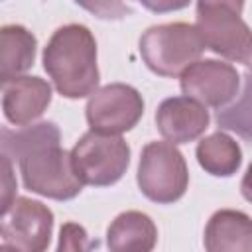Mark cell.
I'll list each match as a JSON object with an SVG mask.
<instances>
[{
  "label": "cell",
  "mask_w": 252,
  "mask_h": 252,
  "mask_svg": "<svg viewBox=\"0 0 252 252\" xmlns=\"http://www.w3.org/2000/svg\"><path fill=\"white\" fill-rule=\"evenodd\" d=\"M217 124L222 130L236 132L242 140L252 142V71L244 73V89L236 102L217 112Z\"/></svg>",
  "instance_id": "e0dca14e"
},
{
  "label": "cell",
  "mask_w": 252,
  "mask_h": 252,
  "mask_svg": "<svg viewBox=\"0 0 252 252\" xmlns=\"http://www.w3.org/2000/svg\"><path fill=\"white\" fill-rule=\"evenodd\" d=\"M18 163L24 185L32 193L55 201H69L83 189L71 152L61 148V138L30 148L18 158Z\"/></svg>",
  "instance_id": "7a4b0ae2"
},
{
  "label": "cell",
  "mask_w": 252,
  "mask_h": 252,
  "mask_svg": "<svg viewBox=\"0 0 252 252\" xmlns=\"http://www.w3.org/2000/svg\"><path fill=\"white\" fill-rule=\"evenodd\" d=\"M0 252H22V250L16 248V246H10V244H2L0 246Z\"/></svg>",
  "instance_id": "44dd1931"
},
{
  "label": "cell",
  "mask_w": 252,
  "mask_h": 252,
  "mask_svg": "<svg viewBox=\"0 0 252 252\" xmlns=\"http://www.w3.org/2000/svg\"><path fill=\"white\" fill-rule=\"evenodd\" d=\"M181 91L185 96L203 106L220 108L238 93V73L230 63L217 59H199L181 75Z\"/></svg>",
  "instance_id": "9c48e42d"
},
{
  "label": "cell",
  "mask_w": 252,
  "mask_h": 252,
  "mask_svg": "<svg viewBox=\"0 0 252 252\" xmlns=\"http://www.w3.org/2000/svg\"><path fill=\"white\" fill-rule=\"evenodd\" d=\"M51 102V87L41 77H18L2 85V108L8 122L26 126L39 118Z\"/></svg>",
  "instance_id": "8fae6325"
},
{
  "label": "cell",
  "mask_w": 252,
  "mask_h": 252,
  "mask_svg": "<svg viewBox=\"0 0 252 252\" xmlns=\"http://www.w3.org/2000/svg\"><path fill=\"white\" fill-rule=\"evenodd\" d=\"M96 246L87 230L77 222H65L59 230V244L55 252H91Z\"/></svg>",
  "instance_id": "ac0fdd59"
},
{
  "label": "cell",
  "mask_w": 252,
  "mask_h": 252,
  "mask_svg": "<svg viewBox=\"0 0 252 252\" xmlns=\"http://www.w3.org/2000/svg\"><path fill=\"white\" fill-rule=\"evenodd\" d=\"M71 158L83 185H114L128 169L130 146L120 136L87 132L71 150Z\"/></svg>",
  "instance_id": "8992f818"
},
{
  "label": "cell",
  "mask_w": 252,
  "mask_h": 252,
  "mask_svg": "<svg viewBox=\"0 0 252 252\" xmlns=\"http://www.w3.org/2000/svg\"><path fill=\"white\" fill-rule=\"evenodd\" d=\"M43 69L65 98H83L96 91V41L87 26L67 24L53 32L43 49Z\"/></svg>",
  "instance_id": "6da1fadb"
},
{
  "label": "cell",
  "mask_w": 252,
  "mask_h": 252,
  "mask_svg": "<svg viewBox=\"0 0 252 252\" xmlns=\"http://www.w3.org/2000/svg\"><path fill=\"white\" fill-rule=\"evenodd\" d=\"M158 242L154 220L142 211L120 213L106 230L110 252H152Z\"/></svg>",
  "instance_id": "4fadbf2b"
},
{
  "label": "cell",
  "mask_w": 252,
  "mask_h": 252,
  "mask_svg": "<svg viewBox=\"0 0 252 252\" xmlns=\"http://www.w3.org/2000/svg\"><path fill=\"white\" fill-rule=\"evenodd\" d=\"M209 110L189 96L165 98L156 112L159 134L173 146L197 140L209 128Z\"/></svg>",
  "instance_id": "30bf717a"
},
{
  "label": "cell",
  "mask_w": 252,
  "mask_h": 252,
  "mask_svg": "<svg viewBox=\"0 0 252 252\" xmlns=\"http://www.w3.org/2000/svg\"><path fill=\"white\" fill-rule=\"evenodd\" d=\"M240 193H242V197H244L248 203H252V163L248 165V169H246V173H244V177H242Z\"/></svg>",
  "instance_id": "ffe728a7"
},
{
  "label": "cell",
  "mask_w": 252,
  "mask_h": 252,
  "mask_svg": "<svg viewBox=\"0 0 252 252\" xmlns=\"http://www.w3.org/2000/svg\"><path fill=\"white\" fill-rule=\"evenodd\" d=\"M207 252H252V219L234 209L217 211L205 226Z\"/></svg>",
  "instance_id": "7c38bea8"
},
{
  "label": "cell",
  "mask_w": 252,
  "mask_h": 252,
  "mask_svg": "<svg viewBox=\"0 0 252 252\" xmlns=\"http://www.w3.org/2000/svg\"><path fill=\"white\" fill-rule=\"evenodd\" d=\"M37 39L24 26H2L0 30V81L2 85L24 77L35 59Z\"/></svg>",
  "instance_id": "5bb4252c"
},
{
  "label": "cell",
  "mask_w": 252,
  "mask_h": 252,
  "mask_svg": "<svg viewBox=\"0 0 252 252\" xmlns=\"http://www.w3.org/2000/svg\"><path fill=\"white\" fill-rule=\"evenodd\" d=\"M207 49L197 26L171 22L148 28L140 37V53L148 69L159 77H181Z\"/></svg>",
  "instance_id": "3957f363"
},
{
  "label": "cell",
  "mask_w": 252,
  "mask_h": 252,
  "mask_svg": "<svg viewBox=\"0 0 252 252\" xmlns=\"http://www.w3.org/2000/svg\"><path fill=\"white\" fill-rule=\"evenodd\" d=\"M199 165L215 177H230L242 163L240 146L224 132H215L197 144Z\"/></svg>",
  "instance_id": "9a60e30c"
},
{
  "label": "cell",
  "mask_w": 252,
  "mask_h": 252,
  "mask_svg": "<svg viewBox=\"0 0 252 252\" xmlns=\"http://www.w3.org/2000/svg\"><path fill=\"white\" fill-rule=\"evenodd\" d=\"M136 181L140 191L154 203L169 205L179 201L189 183L183 154L169 142H150L144 146Z\"/></svg>",
  "instance_id": "5b68a950"
},
{
  "label": "cell",
  "mask_w": 252,
  "mask_h": 252,
  "mask_svg": "<svg viewBox=\"0 0 252 252\" xmlns=\"http://www.w3.org/2000/svg\"><path fill=\"white\" fill-rule=\"evenodd\" d=\"M16 201V177L12 171V161L2 156V215H6Z\"/></svg>",
  "instance_id": "d6986e66"
},
{
  "label": "cell",
  "mask_w": 252,
  "mask_h": 252,
  "mask_svg": "<svg viewBox=\"0 0 252 252\" xmlns=\"http://www.w3.org/2000/svg\"><path fill=\"white\" fill-rule=\"evenodd\" d=\"M55 138H61V134L53 122H39V124L24 126L18 130L2 128V142H0L2 156H6L12 161V159H18L30 148L41 142H47V140H55Z\"/></svg>",
  "instance_id": "2e32d148"
},
{
  "label": "cell",
  "mask_w": 252,
  "mask_h": 252,
  "mask_svg": "<svg viewBox=\"0 0 252 252\" xmlns=\"http://www.w3.org/2000/svg\"><path fill=\"white\" fill-rule=\"evenodd\" d=\"M85 114L93 132L120 136L138 124L144 114V100L134 87L110 83L91 94Z\"/></svg>",
  "instance_id": "52a82bcc"
},
{
  "label": "cell",
  "mask_w": 252,
  "mask_h": 252,
  "mask_svg": "<svg viewBox=\"0 0 252 252\" xmlns=\"http://www.w3.org/2000/svg\"><path fill=\"white\" fill-rule=\"evenodd\" d=\"M242 2H199L197 30L217 55L252 69V30L242 20Z\"/></svg>",
  "instance_id": "277c9868"
},
{
  "label": "cell",
  "mask_w": 252,
  "mask_h": 252,
  "mask_svg": "<svg viewBox=\"0 0 252 252\" xmlns=\"http://www.w3.org/2000/svg\"><path fill=\"white\" fill-rule=\"evenodd\" d=\"M53 213L35 199L18 197L12 209L2 215V240L22 252H45L51 240Z\"/></svg>",
  "instance_id": "ba28073f"
}]
</instances>
